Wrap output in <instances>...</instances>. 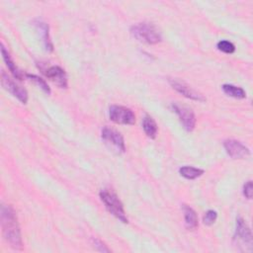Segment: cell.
<instances>
[{
    "instance_id": "7c38bea8",
    "label": "cell",
    "mask_w": 253,
    "mask_h": 253,
    "mask_svg": "<svg viewBox=\"0 0 253 253\" xmlns=\"http://www.w3.org/2000/svg\"><path fill=\"white\" fill-rule=\"evenodd\" d=\"M34 25L37 27V29L40 31V33L42 34V42H43V45L44 48L47 51H52L53 50V45L52 42L49 39V34H48V26L46 23H44L43 21L37 19L34 21Z\"/></svg>"
},
{
    "instance_id": "6da1fadb",
    "label": "cell",
    "mask_w": 253,
    "mask_h": 253,
    "mask_svg": "<svg viewBox=\"0 0 253 253\" xmlns=\"http://www.w3.org/2000/svg\"><path fill=\"white\" fill-rule=\"evenodd\" d=\"M1 227L5 240L14 249L21 250L23 248L21 230L18 223L17 214L14 209L9 205H2L0 211Z\"/></svg>"
},
{
    "instance_id": "5bb4252c",
    "label": "cell",
    "mask_w": 253,
    "mask_h": 253,
    "mask_svg": "<svg viewBox=\"0 0 253 253\" xmlns=\"http://www.w3.org/2000/svg\"><path fill=\"white\" fill-rule=\"evenodd\" d=\"M1 53H2V57H3L4 61L6 62V65L8 66L9 70H10L11 73L14 75V77L17 78V79H19V80H22L23 77H24L23 72L17 67L16 63L14 62V60L12 59V57L10 56V53L6 50V48L4 47L3 44H1Z\"/></svg>"
},
{
    "instance_id": "d6986e66",
    "label": "cell",
    "mask_w": 253,
    "mask_h": 253,
    "mask_svg": "<svg viewBox=\"0 0 253 253\" xmlns=\"http://www.w3.org/2000/svg\"><path fill=\"white\" fill-rule=\"evenodd\" d=\"M217 48L224 53H233L235 51L234 44L228 41H219L217 42Z\"/></svg>"
},
{
    "instance_id": "9a60e30c",
    "label": "cell",
    "mask_w": 253,
    "mask_h": 253,
    "mask_svg": "<svg viewBox=\"0 0 253 253\" xmlns=\"http://www.w3.org/2000/svg\"><path fill=\"white\" fill-rule=\"evenodd\" d=\"M142 127L145 134L150 138H155L157 133V125L150 116H145L142 120Z\"/></svg>"
},
{
    "instance_id": "ffe728a7",
    "label": "cell",
    "mask_w": 253,
    "mask_h": 253,
    "mask_svg": "<svg viewBox=\"0 0 253 253\" xmlns=\"http://www.w3.org/2000/svg\"><path fill=\"white\" fill-rule=\"evenodd\" d=\"M217 218V212L213 210H209L203 216V222L206 225H211Z\"/></svg>"
},
{
    "instance_id": "7a4b0ae2",
    "label": "cell",
    "mask_w": 253,
    "mask_h": 253,
    "mask_svg": "<svg viewBox=\"0 0 253 253\" xmlns=\"http://www.w3.org/2000/svg\"><path fill=\"white\" fill-rule=\"evenodd\" d=\"M130 34L139 42L155 44L162 41V37L156 27L149 23H138L130 27Z\"/></svg>"
},
{
    "instance_id": "30bf717a",
    "label": "cell",
    "mask_w": 253,
    "mask_h": 253,
    "mask_svg": "<svg viewBox=\"0 0 253 253\" xmlns=\"http://www.w3.org/2000/svg\"><path fill=\"white\" fill-rule=\"evenodd\" d=\"M226 153L233 159H242L250 155L249 149L240 141L235 139H226L223 142Z\"/></svg>"
},
{
    "instance_id": "e0dca14e",
    "label": "cell",
    "mask_w": 253,
    "mask_h": 253,
    "mask_svg": "<svg viewBox=\"0 0 253 253\" xmlns=\"http://www.w3.org/2000/svg\"><path fill=\"white\" fill-rule=\"evenodd\" d=\"M221 88L223 92L230 97L236 99H243L246 97V92L241 87H237L232 84H223Z\"/></svg>"
},
{
    "instance_id": "8992f818",
    "label": "cell",
    "mask_w": 253,
    "mask_h": 253,
    "mask_svg": "<svg viewBox=\"0 0 253 253\" xmlns=\"http://www.w3.org/2000/svg\"><path fill=\"white\" fill-rule=\"evenodd\" d=\"M171 108L179 117L184 128L188 131H192L196 126V117L193 111L187 106L178 103H173L171 105Z\"/></svg>"
},
{
    "instance_id": "3957f363",
    "label": "cell",
    "mask_w": 253,
    "mask_h": 253,
    "mask_svg": "<svg viewBox=\"0 0 253 253\" xmlns=\"http://www.w3.org/2000/svg\"><path fill=\"white\" fill-rule=\"evenodd\" d=\"M100 198L104 203L106 209L113 215H115L118 219H120L124 223L127 222V217L125 212L124 206L114 192L109 190H102L100 192Z\"/></svg>"
},
{
    "instance_id": "4fadbf2b",
    "label": "cell",
    "mask_w": 253,
    "mask_h": 253,
    "mask_svg": "<svg viewBox=\"0 0 253 253\" xmlns=\"http://www.w3.org/2000/svg\"><path fill=\"white\" fill-rule=\"evenodd\" d=\"M182 210L184 212V218H185V225L188 229H195L199 225V220H198V215L196 211L189 206L183 205Z\"/></svg>"
},
{
    "instance_id": "9c48e42d",
    "label": "cell",
    "mask_w": 253,
    "mask_h": 253,
    "mask_svg": "<svg viewBox=\"0 0 253 253\" xmlns=\"http://www.w3.org/2000/svg\"><path fill=\"white\" fill-rule=\"evenodd\" d=\"M42 72L59 88H67V75L60 66L52 65L42 68Z\"/></svg>"
},
{
    "instance_id": "7402d4cb",
    "label": "cell",
    "mask_w": 253,
    "mask_h": 253,
    "mask_svg": "<svg viewBox=\"0 0 253 253\" xmlns=\"http://www.w3.org/2000/svg\"><path fill=\"white\" fill-rule=\"evenodd\" d=\"M93 244H94V247L101 252H110V249L106 247V245L97 238H93Z\"/></svg>"
},
{
    "instance_id": "ac0fdd59",
    "label": "cell",
    "mask_w": 253,
    "mask_h": 253,
    "mask_svg": "<svg viewBox=\"0 0 253 253\" xmlns=\"http://www.w3.org/2000/svg\"><path fill=\"white\" fill-rule=\"evenodd\" d=\"M26 76H27L31 81H33L37 86H39L44 93L50 94V88H49V86L47 85V83H46L42 78H41V77H39V76H37V75H35V74H29V73H27Z\"/></svg>"
},
{
    "instance_id": "8fae6325",
    "label": "cell",
    "mask_w": 253,
    "mask_h": 253,
    "mask_svg": "<svg viewBox=\"0 0 253 253\" xmlns=\"http://www.w3.org/2000/svg\"><path fill=\"white\" fill-rule=\"evenodd\" d=\"M168 81H169V84L172 86V88L175 89L178 93L182 94L184 97L195 100V101H202V102L206 100V98L202 94H200L199 92L191 88L184 81H181L179 79H168Z\"/></svg>"
},
{
    "instance_id": "2e32d148",
    "label": "cell",
    "mask_w": 253,
    "mask_h": 253,
    "mask_svg": "<svg viewBox=\"0 0 253 253\" xmlns=\"http://www.w3.org/2000/svg\"><path fill=\"white\" fill-rule=\"evenodd\" d=\"M204 170L200 168H196L193 166H183L179 169V173L181 176H183L186 179L194 180L204 174Z\"/></svg>"
},
{
    "instance_id": "44dd1931",
    "label": "cell",
    "mask_w": 253,
    "mask_h": 253,
    "mask_svg": "<svg viewBox=\"0 0 253 253\" xmlns=\"http://www.w3.org/2000/svg\"><path fill=\"white\" fill-rule=\"evenodd\" d=\"M252 193H253V186H252V181H247L244 186H243V195L247 199L252 198Z\"/></svg>"
},
{
    "instance_id": "ba28073f",
    "label": "cell",
    "mask_w": 253,
    "mask_h": 253,
    "mask_svg": "<svg viewBox=\"0 0 253 253\" xmlns=\"http://www.w3.org/2000/svg\"><path fill=\"white\" fill-rule=\"evenodd\" d=\"M1 84L7 91H9L19 101H21L23 104H27L28 92L26 91V89H24L22 86L18 85L16 82H14L8 76V74H6V72L4 70H2V72H1Z\"/></svg>"
},
{
    "instance_id": "5b68a950",
    "label": "cell",
    "mask_w": 253,
    "mask_h": 253,
    "mask_svg": "<svg viewBox=\"0 0 253 253\" xmlns=\"http://www.w3.org/2000/svg\"><path fill=\"white\" fill-rule=\"evenodd\" d=\"M102 139L111 149L117 151L118 153H123L126 151L124 137L116 129L105 126L102 129Z\"/></svg>"
},
{
    "instance_id": "277c9868",
    "label": "cell",
    "mask_w": 253,
    "mask_h": 253,
    "mask_svg": "<svg viewBox=\"0 0 253 253\" xmlns=\"http://www.w3.org/2000/svg\"><path fill=\"white\" fill-rule=\"evenodd\" d=\"M110 120L120 125H133L135 123L134 113L126 107L113 105L109 109Z\"/></svg>"
},
{
    "instance_id": "52a82bcc",
    "label": "cell",
    "mask_w": 253,
    "mask_h": 253,
    "mask_svg": "<svg viewBox=\"0 0 253 253\" xmlns=\"http://www.w3.org/2000/svg\"><path fill=\"white\" fill-rule=\"evenodd\" d=\"M234 240H236V242L239 244L247 246L248 250L251 251V249H252V233H251V230H250L248 224L245 222V220L242 217L236 218Z\"/></svg>"
}]
</instances>
